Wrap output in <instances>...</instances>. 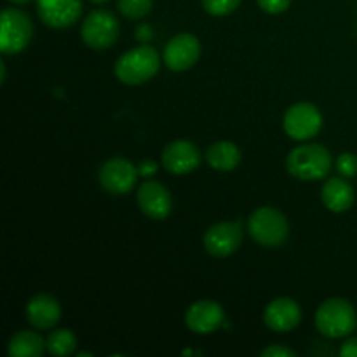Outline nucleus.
<instances>
[{"label": "nucleus", "instance_id": "29", "mask_svg": "<svg viewBox=\"0 0 357 357\" xmlns=\"http://www.w3.org/2000/svg\"><path fill=\"white\" fill-rule=\"evenodd\" d=\"M0 70H2V79H0V82H6V75H7V72H6V63L3 61H0Z\"/></svg>", "mask_w": 357, "mask_h": 357}, {"label": "nucleus", "instance_id": "2", "mask_svg": "<svg viewBox=\"0 0 357 357\" xmlns=\"http://www.w3.org/2000/svg\"><path fill=\"white\" fill-rule=\"evenodd\" d=\"M160 68V56L150 45H139L126 51L115 61V77L128 86H139L153 79Z\"/></svg>", "mask_w": 357, "mask_h": 357}, {"label": "nucleus", "instance_id": "9", "mask_svg": "<svg viewBox=\"0 0 357 357\" xmlns=\"http://www.w3.org/2000/svg\"><path fill=\"white\" fill-rule=\"evenodd\" d=\"M244 230L239 222H220L204 234V248L211 257L227 258L239 250Z\"/></svg>", "mask_w": 357, "mask_h": 357}, {"label": "nucleus", "instance_id": "13", "mask_svg": "<svg viewBox=\"0 0 357 357\" xmlns=\"http://www.w3.org/2000/svg\"><path fill=\"white\" fill-rule=\"evenodd\" d=\"M225 321V310L215 300H199L188 307L185 324L197 335L215 333Z\"/></svg>", "mask_w": 357, "mask_h": 357}, {"label": "nucleus", "instance_id": "20", "mask_svg": "<svg viewBox=\"0 0 357 357\" xmlns=\"http://www.w3.org/2000/svg\"><path fill=\"white\" fill-rule=\"evenodd\" d=\"M77 349V337L66 328L52 330L45 340V351L54 357H65L73 354Z\"/></svg>", "mask_w": 357, "mask_h": 357}, {"label": "nucleus", "instance_id": "28", "mask_svg": "<svg viewBox=\"0 0 357 357\" xmlns=\"http://www.w3.org/2000/svg\"><path fill=\"white\" fill-rule=\"evenodd\" d=\"M136 35H138V40L139 38H142V40H149L150 38V35H152V31H150V28L146 26V24H143V26H139L138 30H136Z\"/></svg>", "mask_w": 357, "mask_h": 357}, {"label": "nucleus", "instance_id": "6", "mask_svg": "<svg viewBox=\"0 0 357 357\" xmlns=\"http://www.w3.org/2000/svg\"><path fill=\"white\" fill-rule=\"evenodd\" d=\"M121 33L119 20L105 9H96L89 13L80 26V37L87 47L94 51H105L117 42Z\"/></svg>", "mask_w": 357, "mask_h": 357}, {"label": "nucleus", "instance_id": "24", "mask_svg": "<svg viewBox=\"0 0 357 357\" xmlns=\"http://www.w3.org/2000/svg\"><path fill=\"white\" fill-rule=\"evenodd\" d=\"M291 0H258L261 10L268 14H281L289 7Z\"/></svg>", "mask_w": 357, "mask_h": 357}, {"label": "nucleus", "instance_id": "21", "mask_svg": "<svg viewBox=\"0 0 357 357\" xmlns=\"http://www.w3.org/2000/svg\"><path fill=\"white\" fill-rule=\"evenodd\" d=\"M119 10L129 20H142L153 9V0H119Z\"/></svg>", "mask_w": 357, "mask_h": 357}, {"label": "nucleus", "instance_id": "31", "mask_svg": "<svg viewBox=\"0 0 357 357\" xmlns=\"http://www.w3.org/2000/svg\"><path fill=\"white\" fill-rule=\"evenodd\" d=\"M89 2H93V3H107L108 0H89Z\"/></svg>", "mask_w": 357, "mask_h": 357}, {"label": "nucleus", "instance_id": "14", "mask_svg": "<svg viewBox=\"0 0 357 357\" xmlns=\"http://www.w3.org/2000/svg\"><path fill=\"white\" fill-rule=\"evenodd\" d=\"M37 14L49 28L72 26L82 14V0H37Z\"/></svg>", "mask_w": 357, "mask_h": 357}, {"label": "nucleus", "instance_id": "12", "mask_svg": "<svg viewBox=\"0 0 357 357\" xmlns=\"http://www.w3.org/2000/svg\"><path fill=\"white\" fill-rule=\"evenodd\" d=\"M160 162H162L164 169L167 173L183 176V174L192 173L195 167H199V164H201V152L188 139H176V142L169 143L162 150Z\"/></svg>", "mask_w": 357, "mask_h": 357}, {"label": "nucleus", "instance_id": "8", "mask_svg": "<svg viewBox=\"0 0 357 357\" xmlns=\"http://www.w3.org/2000/svg\"><path fill=\"white\" fill-rule=\"evenodd\" d=\"M138 167L124 157H112L100 167V183L108 194L122 195L135 188L138 181Z\"/></svg>", "mask_w": 357, "mask_h": 357}, {"label": "nucleus", "instance_id": "15", "mask_svg": "<svg viewBox=\"0 0 357 357\" xmlns=\"http://www.w3.org/2000/svg\"><path fill=\"white\" fill-rule=\"evenodd\" d=\"M302 321V309L293 298H275L265 307L264 323L268 330L275 333L293 331Z\"/></svg>", "mask_w": 357, "mask_h": 357}, {"label": "nucleus", "instance_id": "27", "mask_svg": "<svg viewBox=\"0 0 357 357\" xmlns=\"http://www.w3.org/2000/svg\"><path fill=\"white\" fill-rule=\"evenodd\" d=\"M138 171H139V176L149 178V176H152V174L157 171V164L153 162V160L146 159V160H143L142 164H139Z\"/></svg>", "mask_w": 357, "mask_h": 357}, {"label": "nucleus", "instance_id": "3", "mask_svg": "<svg viewBox=\"0 0 357 357\" xmlns=\"http://www.w3.org/2000/svg\"><path fill=\"white\" fill-rule=\"evenodd\" d=\"M251 239L264 248H281L289 239V223L275 208H258L248 220Z\"/></svg>", "mask_w": 357, "mask_h": 357}, {"label": "nucleus", "instance_id": "25", "mask_svg": "<svg viewBox=\"0 0 357 357\" xmlns=\"http://www.w3.org/2000/svg\"><path fill=\"white\" fill-rule=\"evenodd\" d=\"M261 357H295L296 352L293 349L284 347V345H271L260 352Z\"/></svg>", "mask_w": 357, "mask_h": 357}, {"label": "nucleus", "instance_id": "26", "mask_svg": "<svg viewBox=\"0 0 357 357\" xmlns=\"http://www.w3.org/2000/svg\"><path fill=\"white\" fill-rule=\"evenodd\" d=\"M340 356L342 357H357V337L349 338V340L342 345Z\"/></svg>", "mask_w": 357, "mask_h": 357}, {"label": "nucleus", "instance_id": "22", "mask_svg": "<svg viewBox=\"0 0 357 357\" xmlns=\"http://www.w3.org/2000/svg\"><path fill=\"white\" fill-rule=\"evenodd\" d=\"M239 6L241 0H202V7L211 16H229Z\"/></svg>", "mask_w": 357, "mask_h": 357}, {"label": "nucleus", "instance_id": "23", "mask_svg": "<svg viewBox=\"0 0 357 357\" xmlns=\"http://www.w3.org/2000/svg\"><path fill=\"white\" fill-rule=\"evenodd\" d=\"M338 174L344 178H352L357 174V155L354 153H342L335 162Z\"/></svg>", "mask_w": 357, "mask_h": 357}, {"label": "nucleus", "instance_id": "16", "mask_svg": "<svg viewBox=\"0 0 357 357\" xmlns=\"http://www.w3.org/2000/svg\"><path fill=\"white\" fill-rule=\"evenodd\" d=\"M61 319V305L47 293L31 296L26 303V321L35 330H52Z\"/></svg>", "mask_w": 357, "mask_h": 357}, {"label": "nucleus", "instance_id": "11", "mask_svg": "<svg viewBox=\"0 0 357 357\" xmlns=\"http://www.w3.org/2000/svg\"><path fill=\"white\" fill-rule=\"evenodd\" d=\"M136 201H138L139 209L150 220H166L173 209V197L169 190L164 187L160 181L146 180L139 185L136 192Z\"/></svg>", "mask_w": 357, "mask_h": 357}, {"label": "nucleus", "instance_id": "18", "mask_svg": "<svg viewBox=\"0 0 357 357\" xmlns=\"http://www.w3.org/2000/svg\"><path fill=\"white\" fill-rule=\"evenodd\" d=\"M206 162L216 171L229 173L241 164V150L232 142H216L206 152Z\"/></svg>", "mask_w": 357, "mask_h": 357}, {"label": "nucleus", "instance_id": "19", "mask_svg": "<svg viewBox=\"0 0 357 357\" xmlns=\"http://www.w3.org/2000/svg\"><path fill=\"white\" fill-rule=\"evenodd\" d=\"M45 340L31 330H21L9 338L7 352L10 357H38L44 354Z\"/></svg>", "mask_w": 357, "mask_h": 357}, {"label": "nucleus", "instance_id": "4", "mask_svg": "<svg viewBox=\"0 0 357 357\" xmlns=\"http://www.w3.org/2000/svg\"><path fill=\"white\" fill-rule=\"evenodd\" d=\"M357 326V314L345 298H330L316 312V328L326 338L349 337Z\"/></svg>", "mask_w": 357, "mask_h": 357}, {"label": "nucleus", "instance_id": "7", "mask_svg": "<svg viewBox=\"0 0 357 357\" xmlns=\"http://www.w3.org/2000/svg\"><path fill=\"white\" fill-rule=\"evenodd\" d=\"M282 126H284V131L289 138L296 139V142H307L321 131L323 115L316 105L302 101V103L291 105L286 110Z\"/></svg>", "mask_w": 357, "mask_h": 357}, {"label": "nucleus", "instance_id": "17", "mask_svg": "<svg viewBox=\"0 0 357 357\" xmlns=\"http://www.w3.org/2000/svg\"><path fill=\"white\" fill-rule=\"evenodd\" d=\"M321 201L330 211L344 213L354 204L356 192L344 176L328 178L321 190Z\"/></svg>", "mask_w": 357, "mask_h": 357}, {"label": "nucleus", "instance_id": "5", "mask_svg": "<svg viewBox=\"0 0 357 357\" xmlns=\"http://www.w3.org/2000/svg\"><path fill=\"white\" fill-rule=\"evenodd\" d=\"M0 51L2 54H17L24 51L33 37V24L24 10L7 7L0 17Z\"/></svg>", "mask_w": 357, "mask_h": 357}, {"label": "nucleus", "instance_id": "10", "mask_svg": "<svg viewBox=\"0 0 357 357\" xmlns=\"http://www.w3.org/2000/svg\"><path fill=\"white\" fill-rule=\"evenodd\" d=\"M201 58V42L192 33H178L164 47L162 59L173 72L190 70Z\"/></svg>", "mask_w": 357, "mask_h": 357}, {"label": "nucleus", "instance_id": "1", "mask_svg": "<svg viewBox=\"0 0 357 357\" xmlns=\"http://www.w3.org/2000/svg\"><path fill=\"white\" fill-rule=\"evenodd\" d=\"M333 167V157L323 145H300L286 157V169L302 181L323 180Z\"/></svg>", "mask_w": 357, "mask_h": 357}, {"label": "nucleus", "instance_id": "30", "mask_svg": "<svg viewBox=\"0 0 357 357\" xmlns=\"http://www.w3.org/2000/svg\"><path fill=\"white\" fill-rule=\"evenodd\" d=\"M9 2H13V3H16V6H24V3H28V2H31V0H9Z\"/></svg>", "mask_w": 357, "mask_h": 357}]
</instances>
